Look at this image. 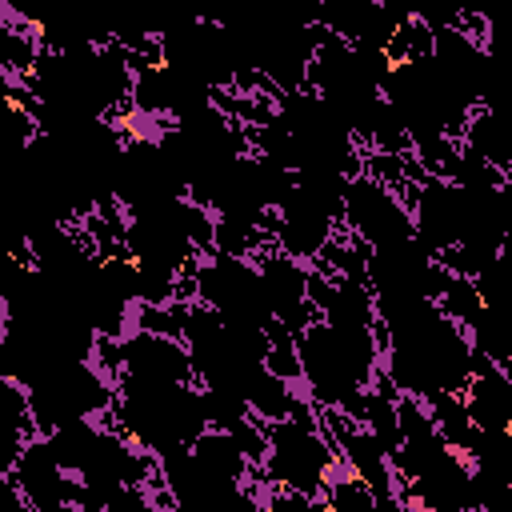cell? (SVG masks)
<instances>
[{"label":"cell","instance_id":"cell-2","mask_svg":"<svg viewBox=\"0 0 512 512\" xmlns=\"http://www.w3.org/2000/svg\"><path fill=\"white\" fill-rule=\"evenodd\" d=\"M344 224L356 236H364L368 244H392V240L416 236L412 212L400 200V192L392 184L376 180L372 172L344 180Z\"/></svg>","mask_w":512,"mask_h":512},{"label":"cell","instance_id":"cell-4","mask_svg":"<svg viewBox=\"0 0 512 512\" xmlns=\"http://www.w3.org/2000/svg\"><path fill=\"white\" fill-rule=\"evenodd\" d=\"M192 456H196V464H200L212 480L248 492V476H252L256 464L248 460V452H244V444H240V436H236L232 428L208 424V428L192 440ZM252 504H256V500H252Z\"/></svg>","mask_w":512,"mask_h":512},{"label":"cell","instance_id":"cell-6","mask_svg":"<svg viewBox=\"0 0 512 512\" xmlns=\"http://www.w3.org/2000/svg\"><path fill=\"white\" fill-rule=\"evenodd\" d=\"M320 500H324V512H376L380 508L372 484L360 472H352L348 464H336L332 468Z\"/></svg>","mask_w":512,"mask_h":512},{"label":"cell","instance_id":"cell-3","mask_svg":"<svg viewBox=\"0 0 512 512\" xmlns=\"http://www.w3.org/2000/svg\"><path fill=\"white\" fill-rule=\"evenodd\" d=\"M124 372H136L148 380H172V384H200L188 340L172 332L132 328L124 336Z\"/></svg>","mask_w":512,"mask_h":512},{"label":"cell","instance_id":"cell-8","mask_svg":"<svg viewBox=\"0 0 512 512\" xmlns=\"http://www.w3.org/2000/svg\"><path fill=\"white\" fill-rule=\"evenodd\" d=\"M504 188H508V192H512V164H508V168H504Z\"/></svg>","mask_w":512,"mask_h":512},{"label":"cell","instance_id":"cell-7","mask_svg":"<svg viewBox=\"0 0 512 512\" xmlns=\"http://www.w3.org/2000/svg\"><path fill=\"white\" fill-rule=\"evenodd\" d=\"M436 304H440V308H444V312H448V316H452L456 324L472 328V324H476V316L484 312V296H480V284H476V276L452 272Z\"/></svg>","mask_w":512,"mask_h":512},{"label":"cell","instance_id":"cell-5","mask_svg":"<svg viewBox=\"0 0 512 512\" xmlns=\"http://www.w3.org/2000/svg\"><path fill=\"white\" fill-rule=\"evenodd\" d=\"M460 140L488 164L496 168H508L512 164V120L488 104H472L468 120H464V132Z\"/></svg>","mask_w":512,"mask_h":512},{"label":"cell","instance_id":"cell-1","mask_svg":"<svg viewBox=\"0 0 512 512\" xmlns=\"http://www.w3.org/2000/svg\"><path fill=\"white\" fill-rule=\"evenodd\" d=\"M264 432H268V460L260 464L264 484H284L320 500L332 468L344 464L336 444L324 436V428L300 420H264Z\"/></svg>","mask_w":512,"mask_h":512}]
</instances>
